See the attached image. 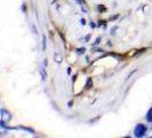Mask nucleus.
<instances>
[{
	"label": "nucleus",
	"mask_w": 152,
	"mask_h": 138,
	"mask_svg": "<svg viewBox=\"0 0 152 138\" xmlns=\"http://www.w3.org/2000/svg\"><path fill=\"white\" fill-rule=\"evenodd\" d=\"M146 127H145L144 124H137L136 128H135V136L136 137H143L145 135V132H146Z\"/></svg>",
	"instance_id": "1"
},
{
	"label": "nucleus",
	"mask_w": 152,
	"mask_h": 138,
	"mask_svg": "<svg viewBox=\"0 0 152 138\" xmlns=\"http://www.w3.org/2000/svg\"><path fill=\"white\" fill-rule=\"evenodd\" d=\"M0 115H1V121H4V122H9L12 120V114L5 109L0 111Z\"/></svg>",
	"instance_id": "2"
},
{
	"label": "nucleus",
	"mask_w": 152,
	"mask_h": 138,
	"mask_svg": "<svg viewBox=\"0 0 152 138\" xmlns=\"http://www.w3.org/2000/svg\"><path fill=\"white\" fill-rule=\"evenodd\" d=\"M39 71H40V76H41V81H46V78H47V74L45 73V69L41 68L39 69Z\"/></svg>",
	"instance_id": "3"
},
{
	"label": "nucleus",
	"mask_w": 152,
	"mask_h": 138,
	"mask_svg": "<svg viewBox=\"0 0 152 138\" xmlns=\"http://www.w3.org/2000/svg\"><path fill=\"white\" fill-rule=\"evenodd\" d=\"M54 59H55V61L57 62V63H61L62 60H63L62 55H61V54H58V53H56L55 55H54Z\"/></svg>",
	"instance_id": "4"
},
{
	"label": "nucleus",
	"mask_w": 152,
	"mask_h": 138,
	"mask_svg": "<svg viewBox=\"0 0 152 138\" xmlns=\"http://www.w3.org/2000/svg\"><path fill=\"white\" fill-rule=\"evenodd\" d=\"M146 120H148L149 122H152V108L149 111V113L146 115Z\"/></svg>",
	"instance_id": "5"
},
{
	"label": "nucleus",
	"mask_w": 152,
	"mask_h": 138,
	"mask_svg": "<svg viewBox=\"0 0 152 138\" xmlns=\"http://www.w3.org/2000/svg\"><path fill=\"white\" fill-rule=\"evenodd\" d=\"M46 42H47L46 40V36H42V51H46V45H47Z\"/></svg>",
	"instance_id": "6"
},
{
	"label": "nucleus",
	"mask_w": 152,
	"mask_h": 138,
	"mask_svg": "<svg viewBox=\"0 0 152 138\" xmlns=\"http://www.w3.org/2000/svg\"><path fill=\"white\" fill-rule=\"evenodd\" d=\"M91 85H93V82H91V78H88V81H87V84H86V88H87V89H89V86H91Z\"/></svg>",
	"instance_id": "7"
},
{
	"label": "nucleus",
	"mask_w": 152,
	"mask_h": 138,
	"mask_svg": "<svg viewBox=\"0 0 152 138\" xmlns=\"http://www.w3.org/2000/svg\"><path fill=\"white\" fill-rule=\"evenodd\" d=\"M80 23H81V24H83V25H85V20H84V19H83V20H81V21H80Z\"/></svg>",
	"instance_id": "8"
}]
</instances>
